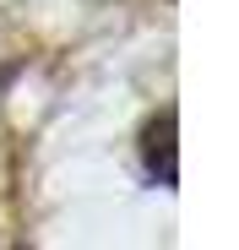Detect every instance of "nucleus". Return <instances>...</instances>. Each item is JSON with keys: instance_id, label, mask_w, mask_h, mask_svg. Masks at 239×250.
<instances>
[{"instance_id": "obj_1", "label": "nucleus", "mask_w": 239, "mask_h": 250, "mask_svg": "<svg viewBox=\"0 0 239 250\" xmlns=\"http://www.w3.org/2000/svg\"><path fill=\"white\" fill-rule=\"evenodd\" d=\"M174 109H163V114H152L147 120V131H141V163H147V180L152 185H163V190H174V180H179V169H174Z\"/></svg>"}]
</instances>
